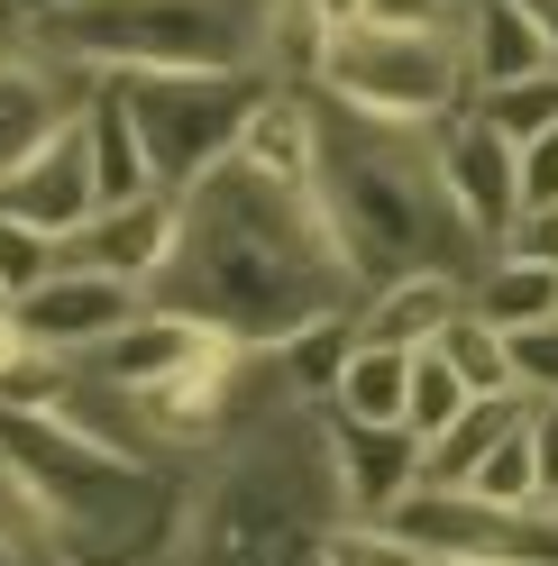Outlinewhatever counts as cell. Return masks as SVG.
Masks as SVG:
<instances>
[{
	"mask_svg": "<svg viewBox=\"0 0 558 566\" xmlns=\"http://www.w3.org/2000/svg\"><path fill=\"white\" fill-rule=\"evenodd\" d=\"M467 302V274H394L358 293V347H394V357H422V347L458 321Z\"/></svg>",
	"mask_w": 558,
	"mask_h": 566,
	"instance_id": "cell-14",
	"label": "cell"
},
{
	"mask_svg": "<svg viewBox=\"0 0 558 566\" xmlns=\"http://www.w3.org/2000/svg\"><path fill=\"white\" fill-rule=\"evenodd\" d=\"M521 430H531V467H540V493H549L558 484V402H531Z\"/></svg>",
	"mask_w": 558,
	"mask_h": 566,
	"instance_id": "cell-34",
	"label": "cell"
},
{
	"mask_svg": "<svg viewBox=\"0 0 558 566\" xmlns=\"http://www.w3.org/2000/svg\"><path fill=\"white\" fill-rule=\"evenodd\" d=\"M521 420H531L521 394H467L458 420H448L440 439H422V493H458V484L476 475V457L495 448L504 430H521Z\"/></svg>",
	"mask_w": 558,
	"mask_h": 566,
	"instance_id": "cell-17",
	"label": "cell"
},
{
	"mask_svg": "<svg viewBox=\"0 0 558 566\" xmlns=\"http://www.w3.org/2000/svg\"><path fill=\"white\" fill-rule=\"evenodd\" d=\"M92 74H74L64 55H46L28 28L0 10V174H10L28 147H46V137L83 111Z\"/></svg>",
	"mask_w": 558,
	"mask_h": 566,
	"instance_id": "cell-7",
	"label": "cell"
},
{
	"mask_svg": "<svg viewBox=\"0 0 558 566\" xmlns=\"http://www.w3.org/2000/svg\"><path fill=\"white\" fill-rule=\"evenodd\" d=\"M431 357L467 384V394H513V375H504V329H485V321H467V302H458V321H448L440 338H431Z\"/></svg>",
	"mask_w": 558,
	"mask_h": 566,
	"instance_id": "cell-24",
	"label": "cell"
},
{
	"mask_svg": "<svg viewBox=\"0 0 558 566\" xmlns=\"http://www.w3.org/2000/svg\"><path fill=\"white\" fill-rule=\"evenodd\" d=\"M504 375H513L521 402H558V321L504 329Z\"/></svg>",
	"mask_w": 558,
	"mask_h": 566,
	"instance_id": "cell-28",
	"label": "cell"
},
{
	"mask_svg": "<svg viewBox=\"0 0 558 566\" xmlns=\"http://www.w3.org/2000/svg\"><path fill=\"white\" fill-rule=\"evenodd\" d=\"M540 512H558V484H549V493H540Z\"/></svg>",
	"mask_w": 558,
	"mask_h": 566,
	"instance_id": "cell-37",
	"label": "cell"
},
{
	"mask_svg": "<svg viewBox=\"0 0 558 566\" xmlns=\"http://www.w3.org/2000/svg\"><path fill=\"white\" fill-rule=\"evenodd\" d=\"M458 402H467V384L422 347V357H412V375H403V430H412V439H440L448 420H458Z\"/></svg>",
	"mask_w": 558,
	"mask_h": 566,
	"instance_id": "cell-26",
	"label": "cell"
},
{
	"mask_svg": "<svg viewBox=\"0 0 558 566\" xmlns=\"http://www.w3.org/2000/svg\"><path fill=\"white\" fill-rule=\"evenodd\" d=\"M403 375H412V357H394V347H348V366L330 384V411L339 420H394L403 430Z\"/></svg>",
	"mask_w": 558,
	"mask_h": 566,
	"instance_id": "cell-21",
	"label": "cell"
},
{
	"mask_svg": "<svg viewBox=\"0 0 558 566\" xmlns=\"http://www.w3.org/2000/svg\"><path fill=\"white\" fill-rule=\"evenodd\" d=\"M10 311H19V338L55 347V357H83V347H101L120 321H137L147 293H128V283H111V274H83V265H55L38 293H19Z\"/></svg>",
	"mask_w": 558,
	"mask_h": 566,
	"instance_id": "cell-12",
	"label": "cell"
},
{
	"mask_svg": "<svg viewBox=\"0 0 558 566\" xmlns=\"http://www.w3.org/2000/svg\"><path fill=\"white\" fill-rule=\"evenodd\" d=\"M311 92L366 128H440L448 111H467V46L412 38V28H348L330 38Z\"/></svg>",
	"mask_w": 558,
	"mask_h": 566,
	"instance_id": "cell-5",
	"label": "cell"
},
{
	"mask_svg": "<svg viewBox=\"0 0 558 566\" xmlns=\"http://www.w3.org/2000/svg\"><path fill=\"white\" fill-rule=\"evenodd\" d=\"M74 128H83V165H92V210H111V201H137V192H156V174H147V147H137V119H128V101H120V83H111V74H101V83L83 92Z\"/></svg>",
	"mask_w": 558,
	"mask_h": 566,
	"instance_id": "cell-16",
	"label": "cell"
},
{
	"mask_svg": "<svg viewBox=\"0 0 558 566\" xmlns=\"http://www.w3.org/2000/svg\"><path fill=\"white\" fill-rule=\"evenodd\" d=\"M467 111L504 137V147H521V137L558 128V74H531V83H504V92H467Z\"/></svg>",
	"mask_w": 558,
	"mask_h": 566,
	"instance_id": "cell-25",
	"label": "cell"
},
{
	"mask_svg": "<svg viewBox=\"0 0 558 566\" xmlns=\"http://www.w3.org/2000/svg\"><path fill=\"white\" fill-rule=\"evenodd\" d=\"M128 119H137V147H147V174L165 192H193L211 165L238 156V128L257 119L266 74H111Z\"/></svg>",
	"mask_w": 558,
	"mask_h": 566,
	"instance_id": "cell-6",
	"label": "cell"
},
{
	"mask_svg": "<svg viewBox=\"0 0 558 566\" xmlns=\"http://www.w3.org/2000/svg\"><path fill=\"white\" fill-rule=\"evenodd\" d=\"M321 448H330L339 521H385L403 493H422V439L394 430V420H339L321 402Z\"/></svg>",
	"mask_w": 558,
	"mask_h": 566,
	"instance_id": "cell-9",
	"label": "cell"
},
{
	"mask_svg": "<svg viewBox=\"0 0 558 566\" xmlns=\"http://www.w3.org/2000/svg\"><path fill=\"white\" fill-rule=\"evenodd\" d=\"M64 394H74V357H55V347L19 338L0 347V411H28V420H55Z\"/></svg>",
	"mask_w": 558,
	"mask_h": 566,
	"instance_id": "cell-22",
	"label": "cell"
},
{
	"mask_svg": "<svg viewBox=\"0 0 558 566\" xmlns=\"http://www.w3.org/2000/svg\"><path fill=\"white\" fill-rule=\"evenodd\" d=\"M147 311H174L220 347H275L321 311H358V274L330 238L321 192H275L248 165H211L184 192V229L147 283Z\"/></svg>",
	"mask_w": 558,
	"mask_h": 566,
	"instance_id": "cell-1",
	"label": "cell"
},
{
	"mask_svg": "<svg viewBox=\"0 0 558 566\" xmlns=\"http://www.w3.org/2000/svg\"><path fill=\"white\" fill-rule=\"evenodd\" d=\"M495 256H513V265H549V274H558V201L513 210V220H504V238H495Z\"/></svg>",
	"mask_w": 558,
	"mask_h": 566,
	"instance_id": "cell-30",
	"label": "cell"
},
{
	"mask_svg": "<svg viewBox=\"0 0 558 566\" xmlns=\"http://www.w3.org/2000/svg\"><path fill=\"white\" fill-rule=\"evenodd\" d=\"M467 92H504V83H531V74H558V46L540 38V19L521 0H467Z\"/></svg>",
	"mask_w": 558,
	"mask_h": 566,
	"instance_id": "cell-15",
	"label": "cell"
},
{
	"mask_svg": "<svg viewBox=\"0 0 558 566\" xmlns=\"http://www.w3.org/2000/svg\"><path fill=\"white\" fill-rule=\"evenodd\" d=\"M10 19H38V10H64V0H0Z\"/></svg>",
	"mask_w": 558,
	"mask_h": 566,
	"instance_id": "cell-36",
	"label": "cell"
},
{
	"mask_svg": "<svg viewBox=\"0 0 558 566\" xmlns=\"http://www.w3.org/2000/svg\"><path fill=\"white\" fill-rule=\"evenodd\" d=\"M339 521L321 402H285L220 457H202V484L174 503L156 566H321V530Z\"/></svg>",
	"mask_w": 558,
	"mask_h": 566,
	"instance_id": "cell-2",
	"label": "cell"
},
{
	"mask_svg": "<svg viewBox=\"0 0 558 566\" xmlns=\"http://www.w3.org/2000/svg\"><path fill=\"white\" fill-rule=\"evenodd\" d=\"M302 10H311V19H321V28H330V38H348V28H366V0H302Z\"/></svg>",
	"mask_w": 558,
	"mask_h": 566,
	"instance_id": "cell-35",
	"label": "cell"
},
{
	"mask_svg": "<svg viewBox=\"0 0 558 566\" xmlns=\"http://www.w3.org/2000/svg\"><path fill=\"white\" fill-rule=\"evenodd\" d=\"M467 0H366V28H412V38H458Z\"/></svg>",
	"mask_w": 558,
	"mask_h": 566,
	"instance_id": "cell-32",
	"label": "cell"
},
{
	"mask_svg": "<svg viewBox=\"0 0 558 566\" xmlns=\"http://www.w3.org/2000/svg\"><path fill=\"white\" fill-rule=\"evenodd\" d=\"M174 229H184V192L156 184V192H137V201L92 210L55 256L83 265V274H111V283H128V293H147V283L165 274V256H174Z\"/></svg>",
	"mask_w": 558,
	"mask_h": 566,
	"instance_id": "cell-10",
	"label": "cell"
},
{
	"mask_svg": "<svg viewBox=\"0 0 558 566\" xmlns=\"http://www.w3.org/2000/svg\"><path fill=\"white\" fill-rule=\"evenodd\" d=\"M0 566H83L64 539H28V530H0Z\"/></svg>",
	"mask_w": 558,
	"mask_h": 566,
	"instance_id": "cell-33",
	"label": "cell"
},
{
	"mask_svg": "<svg viewBox=\"0 0 558 566\" xmlns=\"http://www.w3.org/2000/svg\"><path fill=\"white\" fill-rule=\"evenodd\" d=\"M321 566H431L412 539H394L385 521H330L321 530Z\"/></svg>",
	"mask_w": 558,
	"mask_h": 566,
	"instance_id": "cell-27",
	"label": "cell"
},
{
	"mask_svg": "<svg viewBox=\"0 0 558 566\" xmlns=\"http://www.w3.org/2000/svg\"><path fill=\"white\" fill-rule=\"evenodd\" d=\"M0 220L38 229V238H55V247L92 220V165H83V128H74V119L0 174Z\"/></svg>",
	"mask_w": 558,
	"mask_h": 566,
	"instance_id": "cell-13",
	"label": "cell"
},
{
	"mask_svg": "<svg viewBox=\"0 0 558 566\" xmlns=\"http://www.w3.org/2000/svg\"><path fill=\"white\" fill-rule=\"evenodd\" d=\"M321 55H330V28L311 19L302 0H266V19H257V74L275 92H311Z\"/></svg>",
	"mask_w": 558,
	"mask_h": 566,
	"instance_id": "cell-20",
	"label": "cell"
},
{
	"mask_svg": "<svg viewBox=\"0 0 558 566\" xmlns=\"http://www.w3.org/2000/svg\"><path fill=\"white\" fill-rule=\"evenodd\" d=\"M540 201H558V128L513 147V210H540Z\"/></svg>",
	"mask_w": 558,
	"mask_h": 566,
	"instance_id": "cell-31",
	"label": "cell"
},
{
	"mask_svg": "<svg viewBox=\"0 0 558 566\" xmlns=\"http://www.w3.org/2000/svg\"><path fill=\"white\" fill-rule=\"evenodd\" d=\"M64 256H55V238H38V229H19V220H0V293H38V283L55 274Z\"/></svg>",
	"mask_w": 558,
	"mask_h": 566,
	"instance_id": "cell-29",
	"label": "cell"
},
{
	"mask_svg": "<svg viewBox=\"0 0 558 566\" xmlns=\"http://www.w3.org/2000/svg\"><path fill=\"white\" fill-rule=\"evenodd\" d=\"M422 147H431V174L458 210V229L476 238V256H495V238L513 220V147L476 111H448L440 128H422Z\"/></svg>",
	"mask_w": 558,
	"mask_h": 566,
	"instance_id": "cell-8",
	"label": "cell"
},
{
	"mask_svg": "<svg viewBox=\"0 0 558 566\" xmlns=\"http://www.w3.org/2000/svg\"><path fill=\"white\" fill-rule=\"evenodd\" d=\"M321 101V92H311ZM321 210H330V238L358 293L394 274H476V238L458 229L422 128H366V119H339L321 101Z\"/></svg>",
	"mask_w": 558,
	"mask_h": 566,
	"instance_id": "cell-3",
	"label": "cell"
},
{
	"mask_svg": "<svg viewBox=\"0 0 558 566\" xmlns=\"http://www.w3.org/2000/svg\"><path fill=\"white\" fill-rule=\"evenodd\" d=\"M467 321H485V329H531V321H558V274H549V265L485 256V265L467 274Z\"/></svg>",
	"mask_w": 558,
	"mask_h": 566,
	"instance_id": "cell-18",
	"label": "cell"
},
{
	"mask_svg": "<svg viewBox=\"0 0 558 566\" xmlns=\"http://www.w3.org/2000/svg\"><path fill=\"white\" fill-rule=\"evenodd\" d=\"M266 0H64L19 19L74 74H257Z\"/></svg>",
	"mask_w": 558,
	"mask_h": 566,
	"instance_id": "cell-4",
	"label": "cell"
},
{
	"mask_svg": "<svg viewBox=\"0 0 558 566\" xmlns=\"http://www.w3.org/2000/svg\"><path fill=\"white\" fill-rule=\"evenodd\" d=\"M458 493H476V503H495V512H540V467H531V430H504L495 448L476 457V475H467Z\"/></svg>",
	"mask_w": 558,
	"mask_h": 566,
	"instance_id": "cell-23",
	"label": "cell"
},
{
	"mask_svg": "<svg viewBox=\"0 0 558 566\" xmlns=\"http://www.w3.org/2000/svg\"><path fill=\"white\" fill-rule=\"evenodd\" d=\"M211 357H220V338H211V329L174 321V311H137V321H120L101 347H83L74 375L101 384V394H120V402H137V394H156V384L193 375V366H211Z\"/></svg>",
	"mask_w": 558,
	"mask_h": 566,
	"instance_id": "cell-11",
	"label": "cell"
},
{
	"mask_svg": "<svg viewBox=\"0 0 558 566\" xmlns=\"http://www.w3.org/2000/svg\"><path fill=\"white\" fill-rule=\"evenodd\" d=\"M348 347H358V311H321V321H302L293 338H275L266 357H275V375H285V394H293V402H330V384H339V366H348Z\"/></svg>",
	"mask_w": 558,
	"mask_h": 566,
	"instance_id": "cell-19",
	"label": "cell"
}]
</instances>
